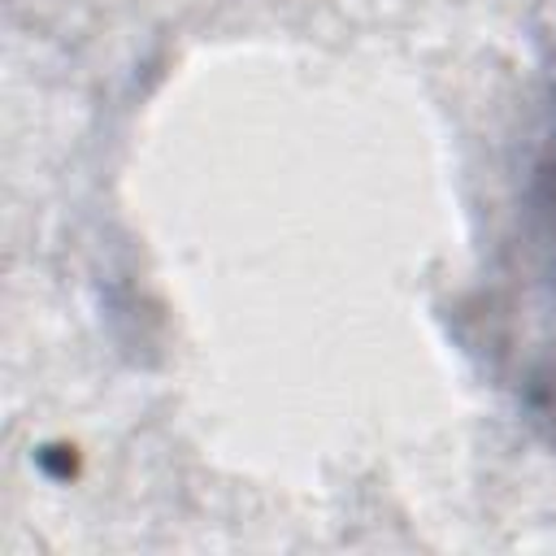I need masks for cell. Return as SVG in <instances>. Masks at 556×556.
<instances>
[{
  "label": "cell",
  "instance_id": "6da1fadb",
  "mask_svg": "<svg viewBox=\"0 0 556 556\" xmlns=\"http://www.w3.org/2000/svg\"><path fill=\"white\" fill-rule=\"evenodd\" d=\"M482 348L521 421L556 447V143L534 169L521 235L482 304Z\"/></svg>",
  "mask_w": 556,
  "mask_h": 556
}]
</instances>
